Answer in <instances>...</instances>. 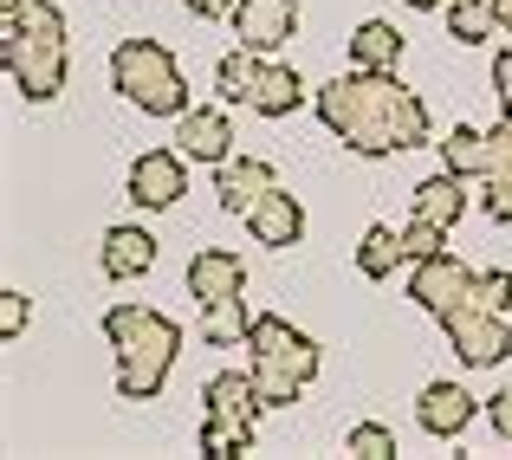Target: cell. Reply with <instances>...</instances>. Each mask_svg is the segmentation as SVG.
I'll return each mask as SVG.
<instances>
[{
    "mask_svg": "<svg viewBox=\"0 0 512 460\" xmlns=\"http://www.w3.org/2000/svg\"><path fill=\"white\" fill-rule=\"evenodd\" d=\"M247 331H253V311H247V299L201 305V344L227 350V344H247Z\"/></svg>",
    "mask_w": 512,
    "mask_h": 460,
    "instance_id": "obj_20",
    "label": "cell"
},
{
    "mask_svg": "<svg viewBox=\"0 0 512 460\" xmlns=\"http://www.w3.org/2000/svg\"><path fill=\"white\" fill-rule=\"evenodd\" d=\"M350 59H357V72H396L402 59V33L389 20H363L357 39H350Z\"/></svg>",
    "mask_w": 512,
    "mask_h": 460,
    "instance_id": "obj_19",
    "label": "cell"
},
{
    "mask_svg": "<svg viewBox=\"0 0 512 460\" xmlns=\"http://www.w3.org/2000/svg\"><path fill=\"white\" fill-rule=\"evenodd\" d=\"M247 350H253V383H260V402L266 409H292L299 389L318 376V344L305 331H292L286 318H253L247 331Z\"/></svg>",
    "mask_w": 512,
    "mask_h": 460,
    "instance_id": "obj_4",
    "label": "cell"
},
{
    "mask_svg": "<svg viewBox=\"0 0 512 460\" xmlns=\"http://www.w3.org/2000/svg\"><path fill=\"white\" fill-rule=\"evenodd\" d=\"M402 247H409V266L415 260H435V253L448 247V227H435V221H422V214H415V221L402 227Z\"/></svg>",
    "mask_w": 512,
    "mask_h": 460,
    "instance_id": "obj_27",
    "label": "cell"
},
{
    "mask_svg": "<svg viewBox=\"0 0 512 460\" xmlns=\"http://www.w3.org/2000/svg\"><path fill=\"white\" fill-rule=\"evenodd\" d=\"M441 324H448V344H454V357H461V363H474V370H487V363L512 357V331H506V318H500V311L461 305V311H448Z\"/></svg>",
    "mask_w": 512,
    "mask_h": 460,
    "instance_id": "obj_7",
    "label": "cell"
},
{
    "mask_svg": "<svg viewBox=\"0 0 512 460\" xmlns=\"http://www.w3.org/2000/svg\"><path fill=\"white\" fill-rule=\"evenodd\" d=\"M487 415H493V428H500V441H512V383L487 402Z\"/></svg>",
    "mask_w": 512,
    "mask_h": 460,
    "instance_id": "obj_33",
    "label": "cell"
},
{
    "mask_svg": "<svg viewBox=\"0 0 512 460\" xmlns=\"http://www.w3.org/2000/svg\"><path fill=\"white\" fill-rule=\"evenodd\" d=\"M253 448V422H227V415H201V454L208 460H234Z\"/></svg>",
    "mask_w": 512,
    "mask_h": 460,
    "instance_id": "obj_24",
    "label": "cell"
},
{
    "mask_svg": "<svg viewBox=\"0 0 512 460\" xmlns=\"http://www.w3.org/2000/svg\"><path fill=\"white\" fill-rule=\"evenodd\" d=\"M441 162H448L454 175H467V182H487V130H448V143H441Z\"/></svg>",
    "mask_w": 512,
    "mask_h": 460,
    "instance_id": "obj_22",
    "label": "cell"
},
{
    "mask_svg": "<svg viewBox=\"0 0 512 460\" xmlns=\"http://www.w3.org/2000/svg\"><path fill=\"white\" fill-rule=\"evenodd\" d=\"M461 208H467V175H454V169H441L435 182L415 188V214L435 221V227H454V221H461Z\"/></svg>",
    "mask_w": 512,
    "mask_h": 460,
    "instance_id": "obj_18",
    "label": "cell"
},
{
    "mask_svg": "<svg viewBox=\"0 0 512 460\" xmlns=\"http://www.w3.org/2000/svg\"><path fill=\"white\" fill-rule=\"evenodd\" d=\"M415 422L428 428V435H461L467 422H474V396H467L461 383H428L422 389V402H415Z\"/></svg>",
    "mask_w": 512,
    "mask_h": 460,
    "instance_id": "obj_13",
    "label": "cell"
},
{
    "mask_svg": "<svg viewBox=\"0 0 512 460\" xmlns=\"http://www.w3.org/2000/svg\"><path fill=\"white\" fill-rule=\"evenodd\" d=\"M402 260H409V247H402V234H396V227H370V234H363V247H357V266H363L370 279H389Z\"/></svg>",
    "mask_w": 512,
    "mask_h": 460,
    "instance_id": "obj_23",
    "label": "cell"
},
{
    "mask_svg": "<svg viewBox=\"0 0 512 460\" xmlns=\"http://www.w3.org/2000/svg\"><path fill=\"white\" fill-rule=\"evenodd\" d=\"M500 169H512V117L500 111V124L487 130V175H500Z\"/></svg>",
    "mask_w": 512,
    "mask_h": 460,
    "instance_id": "obj_29",
    "label": "cell"
},
{
    "mask_svg": "<svg viewBox=\"0 0 512 460\" xmlns=\"http://www.w3.org/2000/svg\"><path fill=\"white\" fill-rule=\"evenodd\" d=\"M260 59H266V52H253V46H234V52L221 59L214 85H221L227 104H247V98H253V85H260Z\"/></svg>",
    "mask_w": 512,
    "mask_h": 460,
    "instance_id": "obj_21",
    "label": "cell"
},
{
    "mask_svg": "<svg viewBox=\"0 0 512 460\" xmlns=\"http://www.w3.org/2000/svg\"><path fill=\"white\" fill-rule=\"evenodd\" d=\"M299 104H305L299 72H292V65H260V85H253L247 111H260V117H292Z\"/></svg>",
    "mask_w": 512,
    "mask_h": 460,
    "instance_id": "obj_17",
    "label": "cell"
},
{
    "mask_svg": "<svg viewBox=\"0 0 512 460\" xmlns=\"http://www.w3.org/2000/svg\"><path fill=\"white\" fill-rule=\"evenodd\" d=\"M182 195H188L182 150H143L130 162V201H137V208H175Z\"/></svg>",
    "mask_w": 512,
    "mask_h": 460,
    "instance_id": "obj_8",
    "label": "cell"
},
{
    "mask_svg": "<svg viewBox=\"0 0 512 460\" xmlns=\"http://www.w3.org/2000/svg\"><path fill=\"white\" fill-rule=\"evenodd\" d=\"M318 117L344 150L357 156H402L428 143V111L396 72H350L318 91Z\"/></svg>",
    "mask_w": 512,
    "mask_h": 460,
    "instance_id": "obj_1",
    "label": "cell"
},
{
    "mask_svg": "<svg viewBox=\"0 0 512 460\" xmlns=\"http://www.w3.org/2000/svg\"><path fill=\"white\" fill-rule=\"evenodd\" d=\"M0 65L33 104L65 91V20L52 0H0Z\"/></svg>",
    "mask_w": 512,
    "mask_h": 460,
    "instance_id": "obj_2",
    "label": "cell"
},
{
    "mask_svg": "<svg viewBox=\"0 0 512 460\" xmlns=\"http://www.w3.org/2000/svg\"><path fill=\"white\" fill-rule=\"evenodd\" d=\"M266 188H279V182H273V169H266L260 156H227V162H214V195H221L227 214H247Z\"/></svg>",
    "mask_w": 512,
    "mask_h": 460,
    "instance_id": "obj_11",
    "label": "cell"
},
{
    "mask_svg": "<svg viewBox=\"0 0 512 460\" xmlns=\"http://www.w3.org/2000/svg\"><path fill=\"white\" fill-rule=\"evenodd\" d=\"M201 402H208V415H227V422H253V415L266 409V402H260V383H253V370H221V376H208Z\"/></svg>",
    "mask_w": 512,
    "mask_h": 460,
    "instance_id": "obj_15",
    "label": "cell"
},
{
    "mask_svg": "<svg viewBox=\"0 0 512 460\" xmlns=\"http://www.w3.org/2000/svg\"><path fill=\"white\" fill-rule=\"evenodd\" d=\"M493 91H500V111L512 117V46L500 52V59H493Z\"/></svg>",
    "mask_w": 512,
    "mask_h": 460,
    "instance_id": "obj_32",
    "label": "cell"
},
{
    "mask_svg": "<svg viewBox=\"0 0 512 460\" xmlns=\"http://www.w3.org/2000/svg\"><path fill=\"white\" fill-rule=\"evenodd\" d=\"M344 448L357 454V460H389V454H396V435H389L383 422H357V428H350V441H344Z\"/></svg>",
    "mask_w": 512,
    "mask_h": 460,
    "instance_id": "obj_26",
    "label": "cell"
},
{
    "mask_svg": "<svg viewBox=\"0 0 512 460\" xmlns=\"http://www.w3.org/2000/svg\"><path fill=\"white\" fill-rule=\"evenodd\" d=\"M104 337H111V350H117V396L150 402L156 389L169 383L175 350H182L175 318H163V311H150V305H111L104 311Z\"/></svg>",
    "mask_w": 512,
    "mask_h": 460,
    "instance_id": "obj_3",
    "label": "cell"
},
{
    "mask_svg": "<svg viewBox=\"0 0 512 460\" xmlns=\"http://www.w3.org/2000/svg\"><path fill=\"white\" fill-rule=\"evenodd\" d=\"M156 266V240L143 227H111L104 234V273L111 279H143Z\"/></svg>",
    "mask_w": 512,
    "mask_h": 460,
    "instance_id": "obj_16",
    "label": "cell"
},
{
    "mask_svg": "<svg viewBox=\"0 0 512 460\" xmlns=\"http://www.w3.org/2000/svg\"><path fill=\"white\" fill-rule=\"evenodd\" d=\"M188 13H195V20H227V13L240 7V0H182Z\"/></svg>",
    "mask_w": 512,
    "mask_h": 460,
    "instance_id": "obj_34",
    "label": "cell"
},
{
    "mask_svg": "<svg viewBox=\"0 0 512 460\" xmlns=\"http://www.w3.org/2000/svg\"><path fill=\"white\" fill-rule=\"evenodd\" d=\"M0 331L7 337L26 331V292H0Z\"/></svg>",
    "mask_w": 512,
    "mask_h": 460,
    "instance_id": "obj_31",
    "label": "cell"
},
{
    "mask_svg": "<svg viewBox=\"0 0 512 460\" xmlns=\"http://www.w3.org/2000/svg\"><path fill=\"white\" fill-rule=\"evenodd\" d=\"M487 214L493 221H512V169L487 175Z\"/></svg>",
    "mask_w": 512,
    "mask_h": 460,
    "instance_id": "obj_30",
    "label": "cell"
},
{
    "mask_svg": "<svg viewBox=\"0 0 512 460\" xmlns=\"http://www.w3.org/2000/svg\"><path fill=\"white\" fill-rule=\"evenodd\" d=\"M227 20H234V39L253 46V52H279L299 33V7H292V0H240Z\"/></svg>",
    "mask_w": 512,
    "mask_h": 460,
    "instance_id": "obj_9",
    "label": "cell"
},
{
    "mask_svg": "<svg viewBox=\"0 0 512 460\" xmlns=\"http://www.w3.org/2000/svg\"><path fill=\"white\" fill-rule=\"evenodd\" d=\"M402 7H422V13H435V7H448V0H402Z\"/></svg>",
    "mask_w": 512,
    "mask_h": 460,
    "instance_id": "obj_36",
    "label": "cell"
},
{
    "mask_svg": "<svg viewBox=\"0 0 512 460\" xmlns=\"http://www.w3.org/2000/svg\"><path fill=\"white\" fill-rule=\"evenodd\" d=\"M467 305L500 311V318H506V305H512V273H474V299H467Z\"/></svg>",
    "mask_w": 512,
    "mask_h": 460,
    "instance_id": "obj_28",
    "label": "cell"
},
{
    "mask_svg": "<svg viewBox=\"0 0 512 460\" xmlns=\"http://www.w3.org/2000/svg\"><path fill=\"white\" fill-rule=\"evenodd\" d=\"M111 85L150 117H182L188 111L182 65H175V52L156 46V39H124V46L111 52Z\"/></svg>",
    "mask_w": 512,
    "mask_h": 460,
    "instance_id": "obj_5",
    "label": "cell"
},
{
    "mask_svg": "<svg viewBox=\"0 0 512 460\" xmlns=\"http://www.w3.org/2000/svg\"><path fill=\"white\" fill-rule=\"evenodd\" d=\"M493 26H500L493 0H448V33L461 39V46H480V39H493Z\"/></svg>",
    "mask_w": 512,
    "mask_h": 460,
    "instance_id": "obj_25",
    "label": "cell"
},
{
    "mask_svg": "<svg viewBox=\"0 0 512 460\" xmlns=\"http://www.w3.org/2000/svg\"><path fill=\"white\" fill-rule=\"evenodd\" d=\"M188 292H195L201 305L240 299V292H247V273H240V260L227 247H201L195 260H188Z\"/></svg>",
    "mask_w": 512,
    "mask_h": 460,
    "instance_id": "obj_12",
    "label": "cell"
},
{
    "mask_svg": "<svg viewBox=\"0 0 512 460\" xmlns=\"http://www.w3.org/2000/svg\"><path fill=\"white\" fill-rule=\"evenodd\" d=\"M409 299L428 311V318H448V311H461L474 299V266H461L448 247L435 253V260H415L409 273Z\"/></svg>",
    "mask_w": 512,
    "mask_h": 460,
    "instance_id": "obj_6",
    "label": "cell"
},
{
    "mask_svg": "<svg viewBox=\"0 0 512 460\" xmlns=\"http://www.w3.org/2000/svg\"><path fill=\"white\" fill-rule=\"evenodd\" d=\"M247 227H253V240H260V247H299L305 208L286 195V188H266V195L247 208Z\"/></svg>",
    "mask_w": 512,
    "mask_h": 460,
    "instance_id": "obj_10",
    "label": "cell"
},
{
    "mask_svg": "<svg viewBox=\"0 0 512 460\" xmlns=\"http://www.w3.org/2000/svg\"><path fill=\"white\" fill-rule=\"evenodd\" d=\"M493 13H500V33L512 39V0H493Z\"/></svg>",
    "mask_w": 512,
    "mask_h": 460,
    "instance_id": "obj_35",
    "label": "cell"
},
{
    "mask_svg": "<svg viewBox=\"0 0 512 460\" xmlns=\"http://www.w3.org/2000/svg\"><path fill=\"white\" fill-rule=\"evenodd\" d=\"M188 162H227L234 156V124L221 111H182V130H175Z\"/></svg>",
    "mask_w": 512,
    "mask_h": 460,
    "instance_id": "obj_14",
    "label": "cell"
}]
</instances>
